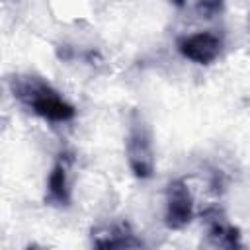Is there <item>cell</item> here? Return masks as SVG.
Listing matches in <instances>:
<instances>
[{
  "label": "cell",
  "mask_w": 250,
  "mask_h": 250,
  "mask_svg": "<svg viewBox=\"0 0 250 250\" xmlns=\"http://www.w3.org/2000/svg\"><path fill=\"white\" fill-rule=\"evenodd\" d=\"M6 86L16 104L47 123L62 125L76 117V105L41 74L14 72L6 78Z\"/></svg>",
  "instance_id": "1"
},
{
  "label": "cell",
  "mask_w": 250,
  "mask_h": 250,
  "mask_svg": "<svg viewBox=\"0 0 250 250\" xmlns=\"http://www.w3.org/2000/svg\"><path fill=\"white\" fill-rule=\"evenodd\" d=\"M125 160L133 174V178L146 182L156 172V150L152 129L145 117V113L133 107L127 115V131H125Z\"/></svg>",
  "instance_id": "2"
},
{
  "label": "cell",
  "mask_w": 250,
  "mask_h": 250,
  "mask_svg": "<svg viewBox=\"0 0 250 250\" xmlns=\"http://www.w3.org/2000/svg\"><path fill=\"white\" fill-rule=\"evenodd\" d=\"M76 182V154L70 148H61L47 172L43 201L55 209H68L74 201Z\"/></svg>",
  "instance_id": "3"
},
{
  "label": "cell",
  "mask_w": 250,
  "mask_h": 250,
  "mask_svg": "<svg viewBox=\"0 0 250 250\" xmlns=\"http://www.w3.org/2000/svg\"><path fill=\"white\" fill-rule=\"evenodd\" d=\"M197 217V197L188 178H172L164 188L162 221L170 230H184Z\"/></svg>",
  "instance_id": "4"
},
{
  "label": "cell",
  "mask_w": 250,
  "mask_h": 250,
  "mask_svg": "<svg viewBox=\"0 0 250 250\" xmlns=\"http://www.w3.org/2000/svg\"><path fill=\"white\" fill-rule=\"evenodd\" d=\"M225 35L217 29H199L191 33H182L176 39V51L182 59L197 64L211 66L225 55Z\"/></svg>",
  "instance_id": "5"
},
{
  "label": "cell",
  "mask_w": 250,
  "mask_h": 250,
  "mask_svg": "<svg viewBox=\"0 0 250 250\" xmlns=\"http://www.w3.org/2000/svg\"><path fill=\"white\" fill-rule=\"evenodd\" d=\"M205 225L207 244L215 248H240L242 246V232L240 229L229 221L225 209L217 203H207L197 211Z\"/></svg>",
  "instance_id": "6"
},
{
  "label": "cell",
  "mask_w": 250,
  "mask_h": 250,
  "mask_svg": "<svg viewBox=\"0 0 250 250\" xmlns=\"http://www.w3.org/2000/svg\"><path fill=\"white\" fill-rule=\"evenodd\" d=\"M90 244L96 248H139L143 240L125 219L98 223L90 229Z\"/></svg>",
  "instance_id": "7"
},
{
  "label": "cell",
  "mask_w": 250,
  "mask_h": 250,
  "mask_svg": "<svg viewBox=\"0 0 250 250\" xmlns=\"http://www.w3.org/2000/svg\"><path fill=\"white\" fill-rule=\"evenodd\" d=\"M57 18L64 21H78L90 16V0H51Z\"/></svg>",
  "instance_id": "8"
},
{
  "label": "cell",
  "mask_w": 250,
  "mask_h": 250,
  "mask_svg": "<svg viewBox=\"0 0 250 250\" xmlns=\"http://www.w3.org/2000/svg\"><path fill=\"white\" fill-rule=\"evenodd\" d=\"M193 12L203 20L219 18L225 12V0H195Z\"/></svg>",
  "instance_id": "9"
}]
</instances>
